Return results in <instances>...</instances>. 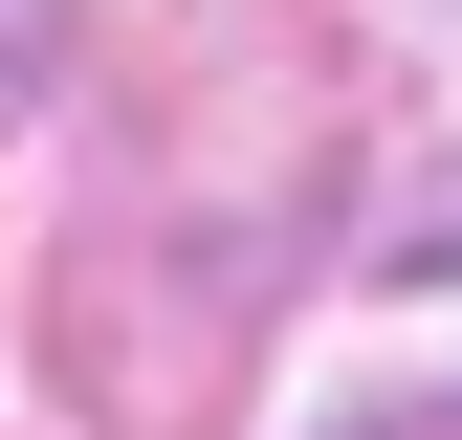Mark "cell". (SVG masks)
Returning <instances> with one entry per match:
<instances>
[{"label": "cell", "mask_w": 462, "mask_h": 440, "mask_svg": "<svg viewBox=\"0 0 462 440\" xmlns=\"http://www.w3.org/2000/svg\"><path fill=\"white\" fill-rule=\"evenodd\" d=\"M44 88H67V0H0V133H23Z\"/></svg>", "instance_id": "obj_1"}, {"label": "cell", "mask_w": 462, "mask_h": 440, "mask_svg": "<svg viewBox=\"0 0 462 440\" xmlns=\"http://www.w3.org/2000/svg\"><path fill=\"white\" fill-rule=\"evenodd\" d=\"M396 264H462V198H440V220H396Z\"/></svg>", "instance_id": "obj_2"}]
</instances>
